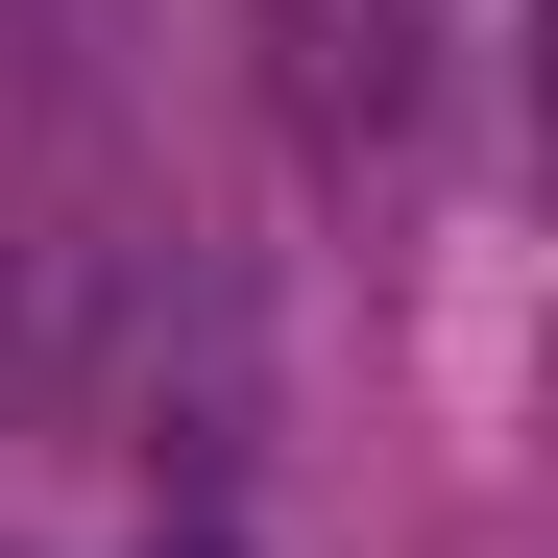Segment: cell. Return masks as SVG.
I'll use <instances>...</instances> for the list:
<instances>
[{
	"label": "cell",
	"instance_id": "cell-1",
	"mask_svg": "<svg viewBox=\"0 0 558 558\" xmlns=\"http://www.w3.org/2000/svg\"><path fill=\"white\" fill-rule=\"evenodd\" d=\"M146 558H243V534H146Z\"/></svg>",
	"mask_w": 558,
	"mask_h": 558
}]
</instances>
